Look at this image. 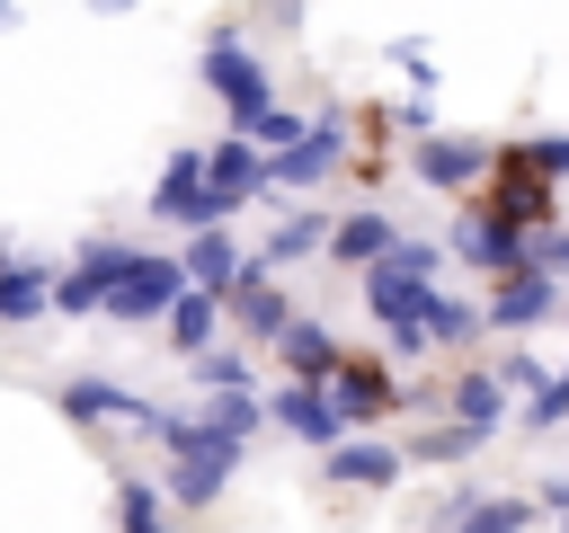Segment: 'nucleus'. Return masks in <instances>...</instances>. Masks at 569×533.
<instances>
[{
  "instance_id": "nucleus-25",
  "label": "nucleus",
  "mask_w": 569,
  "mask_h": 533,
  "mask_svg": "<svg viewBox=\"0 0 569 533\" xmlns=\"http://www.w3.org/2000/svg\"><path fill=\"white\" fill-rule=\"evenodd\" d=\"M204 426H213V435H240V444H249V435L267 426V400H258V391H204Z\"/></svg>"
},
{
  "instance_id": "nucleus-26",
  "label": "nucleus",
  "mask_w": 569,
  "mask_h": 533,
  "mask_svg": "<svg viewBox=\"0 0 569 533\" xmlns=\"http://www.w3.org/2000/svg\"><path fill=\"white\" fill-rule=\"evenodd\" d=\"M507 400H516V391H507L498 373H462V382H453V418H471V426H498Z\"/></svg>"
},
{
  "instance_id": "nucleus-1",
  "label": "nucleus",
  "mask_w": 569,
  "mask_h": 533,
  "mask_svg": "<svg viewBox=\"0 0 569 533\" xmlns=\"http://www.w3.org/2000/svg\"><path fill=\"white\" fill-rule=\"evenodd\" d=\"M436 266H445L436 240H391V249L365 266V311H373L382 329H409V320L427 311V293H436Z\"/></svg>"
},
{
  "instance_id": "nucleus-4",
  "label": "nucleus",
  "mask_w": 569,
  "mask_h": 533,
  "mask_svg": "<svg viewBox=\"0 0 569 533\" xmlns=\"http://www.w3.org/2000/svg\"><path fill=\"white\" fill-rule=\"evenodd\" d=\"M258 160H267V151H258L249 133H222V142L204 151V195H196V231H204V222H231V213H240V204L258 195Z\"/></svg>"
},
{
  "instance_id": "nucleus-32",
  "label": "nucleus",
  "mask_w": 569,
  "mask_h": 533,
  "mask_svg": "<svg viewBox=\"0 0 569 533\" xmlns=\"http://www.w3.org/2000/svg\"><path fill=\"white\" fill-rule=\"evenodd\" d=\"M489 373H498V382H507V391H533V382H542V373H551V364H533V355H498V364H489Z\"/></svg>"
},
{
  "instance_id": "nucleus-19",
  "label": "nucleus",
  "mask_w": 569,
  "mask_h": 533,
  "mask_svg": "<svg viewBox=\"0 0 569 533\" xmlns=\"http://www.w3.org/2000/svg\"><path fill=\"white\" fill-rule=\"evenodd\" d=\"M196 195H204V151H169V169H160V187H151V213L196 231Z\"/></svg>"
},
{
  "instance_id": "nucleus-34",
  "label": "nucleus",
  "mask_w": 569,
  "mask_h": 533,
  "mask_svg": "<svg viewBox=\"0 0 569 533\" xmlns=\"http://www.w3.org/2000/svg\"><path fill=\"white\" fill-rule=\"evenodd\" d=\"M89 9H107V18H124V9H133V0H89Z\"/></svg>"
},
{
  "instance_id": "nucleus-13",
  "label": "nucleus",
  "mask_w": 569,
  "mask_h": 533,
  "mask_svg": "<svg viewBox=\"0 0 569 533\" xmlns=\"http://www.w3.org/2000/svg\"><path fill=\"white\" fill-rule=\"evenodd\" d=\"M409 169H418L427 187H471V178L489 169V142H462V133H418Z\"/></svg>"
},
{
  "instance_id": "nucleus-24",
  "label": "nucleus",
  "mask_w": 569,
  "mask_h": 533,
  "mask_svg": "<svg viewBox=\"0 0 569 533\" xmlns=\"http://www.w3.org/2000/svg\"><path fill=\"white\" fill-rule=\"evenodd\" d=\"M418 329H427V346H462V338H480V302H453V293H427V311H418Z\"/></svg>"
},
{
  "instance_id": "nucleus-3",
  "label": "nucleus",
  "mask_w": 569,
  "mask_h": 533,
  "mask_svg": "<svg viewBox=\"0 0 569 533\" xmlns=\"http://www.w3.org/2000/svg\"><path fill=\"white\" fill-rule=\"evenodd\" d=\"M204 80H213V98L231 107V133H240L258 107H276V80H267V62L240 44V27H213V44H204Z\"/></svg>"
},
{
  "instance_id": "nucleus-7",
  "label": "nucleus",
  "mask_w": 569,
  "mask_h": 533,
  "mask_svg": "<svg viewBox=\"0 0 569 533\" xmlns=\"http://www.w3.org/2000/svg\"><path fill=\"white\" fill-rule=\"evenodd\" d=\"M178 284H187V275H178V258L142 249V258L107 284V302H98V311H107V320H124V329H142V320H160V311L178 302Z\"/></svg>"
},
{
  "instance_id": "nucleus-5",
  "label": "nucleus",
  "mask_w": 569,
  "mask_h": 533,
  "mask_svg": "<svg viewBox=\"0 0 569 533\" xmlns=\"http://www.w3.org/2000/svg\"><path fill=\"white\" fill-rule=\"evenodd\" d=\"M320 391H329V409H338V426H365V418H391V409L409 400V382H391V364H373V355H338V364L320 373Z\"/></svg>"
},
{
  "instance_id": "nucleus-10",
  "label": "nucleus",
  "mask_w": 569,
  "mask_h": 533,
  "mask_svg": "<svg viewBox=\"0 0 569 533\" xmlns=\"http://www.w3.org/2000/svg\"><path fill=\"white\" fill-rule=\"evenodd\" d=\"M62 409L71 418H116V426H142V435H160V400H142V391H124V382H107V373H71V391H62Z\"/></svg>"
},
{
  "instance_id": "nucleus-30",
  "label": "nucleus",
  "mask_w": 569,
  "mask_h": 533,
  "mask_svg": "<svg viewBox=\"0 0 569 533\" xmlns=\"http://www.w3.org/2000/svg\"><path fill=\"white\" fill-rule=\"evenodd\" d=\"M525 418H533V426H560V418H569V364L542 373V382L525 391Z\"/></svg>"
},
{
  "instance_id": "nucleus-2",
  "label": "nucleus",
  "mask_w": 569,
  "mask_h": 533,
  "mask_svg": "<svg viewBox=\"0 0 569 533\" xmlns=\"http://www.w3.org/2000/svg\"><path fill=\"white\" fill-rule=\"evenodd\" d=\"M338 160H347V124H338V115H320V124H302L284 151H267V160H258V195H302V187H320Z\"/></svg>"
},
{
  "instance_id": "nucleus-31",
  "label": "nucleus",
  "mask_w": 569,
  "mask_h": 533,
  "mask_svg": "<svg viewBox=\"0 0 569 533\" xmlns=\"http://www.w3.org/2000/svg\"><path fill=\"white\" fill-rule=\"evenodd\" d=\"M391 62H400L418 89H436V62H427V44H418V36H400V44H391Z\"/></svg>"
},
{
  "instance_id": "nucleus-17",
  "label": "nucleus",
  "mask_w": 569,
  "mask_h": 533,
  "mask_svg": "<svg viewBox=\"0 0 569 533\" xmlns=\"http://www.w3.org/2000/svg\"><path fill=\"white\" fill-rule=\"evenodd\" d=\"M267 346L284 355V382H320V373L338 364V338H329L320 320H284V329H276Z\"/></svg>"
},
{
  "instance_id": "nucleus-18",
  "label": "nucleus",
  "mask_w": 569,
  "mask_h": 533,
  "mask_svg": "<svg viewBox=\"0 0 569 533\" xmlns=\"http://www.w3.org/2000/svg\"><path fill=\"white\" fill-rule=\"evenodd\" d=\"M480 444H498V426H471V418H445V426H427L418 444H400V462H427V471H453V462H471Z\"/></svg>"
},
{
  "instance_id": "nucleus-37",
  "label": "nucleus",
  "mask_w": 569,
  "mask_h": 533,
  "mask_svg": "<svg viewBox=\"0 0 569 533\" xmlns=\"http://www.w3.org/2000/svg\"><path fill=\"white\" fill-rule=\"evenodd\" d=\"M560 320H569V302H560Z\"/></svg>"
},
{
  "instance_id": "nucleus-15",
  "label": "nucleus",
  "mask_w": 569,
  "mask_h": 533,
  "mask_svg": "<svg viewBox=\"0 0 569 533\" xmlns=\"http://www.w3.org/2000/svg\"><path fill=\"white\" fill-rule=\"evenodd\" d=\"M53 311V266L36 258H0V329H27Z\"/></svg>"
},
{
  "instance_id": "nucleus-23",
  "label": "nucleus",
  "mask_w": 569,
  "mask_h": 533,
  "mask_svg": "<svg viewBox=\"0 0 569 533\" xmlns=\"http://www.w3.org/2000/svg\"><path fill=\"white\" fill-rule=\"evenodd\" d=\"M525 524H533L525 497H471V506L445 515V533H525Z\"/></svg>"
},
{
  "instance_id": "nucleus-29",
  "label": "nucleus",
  "mask_w": 569,
  "mask_h": 533,
  "mask_svg": "<svg viewBox=\"0 0 569 533\" xmlns=\"http://www.w3.org/2000/svg\"><path fill=\"white\" fill-rule=\"evenodd\" d=\"M516 160L551 187V178H569V133H533V142H516Z\"/></svg>"
},
{
  "instance_id": "nucleus-21",
  "label": "nucleus",
  "mask_w": 569,
  "mask_h": 533,
  "mask_svg": "<svg viewBox=\"0 0 569 533\" xmlns=\"http://www.w3.org/2000/svg\"><path fill=\"white\" fill-rule=\"evenodd\" d=\"M160 320H169V346H178V355H196V346H213V320H222V293H204V284H178V302H169Z\"/></svg>"
},
{
  "instance_id": "nucleus-12",
  "label": "nucleus",
  "mask_w": 569,
  "mask_h": 533,
  "mask_svg": "<svg viewBox=\"0 0 569 533\" xmlns=\"http://www.w3.org/2000/svg\"><path fill=\"white\" fill-rule=\"evenodd\" d=\"M267 418H276V426H284V435H302V444H320V453H329V444H338V435H347V426H338V409H329V391H320V382H284V391H276V400H267Z\"/></svg>"
},
{
  "instance_id": "nucleus-9",
  "label": "nucleus",
  "mask_w": 569,
  "mask_h": 533,
  "mask_svg": "<svg viewBox=\"0 0 569 533\" xmlns=\"http://www.w3.org/2000/svg\"><path fill=\"white\" fill-rule=\"evenodd\" d=\"M453 258L480 266V275H507V266H525V231H516L498 204H480V213L453 222Z\"/></svg>"
},
{
  "instance_id": "nucleus-33",
  "label": "nucleus",
  "mask_w": 569,
  "mask_h": 533,
  "mask_svg": "<svg viewBox=\"0 0 569 533\" xmlns=\"http://www.w3.org/2000/svg\"><path fill=\"white\" fill-rule=\"evenodd\" d=\"M542 506H551V515L569 524V480H551V489H542Z\"/></svg>"
},
{
  "instance_id": "nucleus-22",
  "label": "nucleus",
  "mask_w": 569,
  "mask_h": 533,
  "mask_svg": "<svg viewBox=\"0 0 569 533\" xmlns=\"http://www.w3.org/2000/svg\"><path fill=\"white\" fill-rule=\"evenodd\" d=\"M320 240H329V213H311V204H293V213H284V222L267 231V258H258V266H302V258H311Z\"/></svg>"
},
{
  "instance_id": "nucleus-20",
  "label": "nucleus",
  "mask_w": 569,
  "mask_h": 533,
  "mask_svg": "<svg viewBox=\"0 0 569 533\" xmlns=\"http://www.w3.org/2000/svg\"><path fill=\"white\" fill-rule=\"evenodd\" d=\"M178 275H187V284H204V293H222V284L240 275V249H231V231H222V222L187 231V258H178Z\"/></svg>"
},
{
  "instance_id": "nucleus-35",
  "label": "nucleus",
  "mask_w": 569,
  "mask_h": 533,
  "mask_svg": "<svg viewBox=\"0 0 569 533\" xmlns=\"http://www.w3.org/2000/svg\"><path fill=\"white\" fill-rule=\"evenodd\" d=\"M0 27H18V0H0Z\"/></svg>"
},
{
  "instance_id": "nucleus-28",
  "label": "nucleus",
  "mask_w": 569,
  "mask_h": 533,
  "mask_svg": "<svg viewBox=\"0 0 569 533\" xmlns=\"http://www.w3.org/2000/svg\"><path fill=\"white\" fill-rule=\"evenodd\" d=\"M249 355L240 346H196V391H249Z\"/></svg>"
},
{
  "instance_id": "nucleus-6",
  "label": "nucleus",
  "mask_w": 569,
  "mask_h": 533,
  "mask_svg": "<svg viewBox=\"0 0 569 533\" xmlns=\"http://www.w3.org/2000/svg\"><path fill=\"white\" fill-rule=\"evenodd\" d=\"M133 258H142V240H89V249L71 258V275H53V311H62V320H98L107 284H116Z\"/></svg>"
},
{
  "instance_id": "nucleus-11",
  "label": "nucleus",
  "mask_w": 569,
  "mask_h": 533,
  "mask_svg": "<svg viewBox=\"0 0 569 533\" xmlns=\"http://www.w3.org/2000/svg\"><path fill=\"white\" fill-rule=\"evenodd\" d=\"M222 311H231V320H240L249 338H276V329L293 320V302L276 293V266H240V275L222 284Z\"/></svg>"
},
{
  "instance_id": "nucleus-27",
  "label": "nucleus",
  "mask_w": 569,
  "mask_h": 533,
  "mask_svg": "<svg viewBox=\"0 0 569 533\" xmlns=\"http://www.w3.org/2000/svg\"><path fill=\"white\" fill-rule=\"evenodd\" d=\"M116 533H178L160 515V489L151 480H116Z\"/></svg>"
},
{
  "instance_id": "nucleus-36",
  "label": "nucleus",
  "mask_w": 569,
  "mask_h": 533,
  "mask_svg": "<svg viewBox=\"0 0 569 533\" xmlns=\"http://www.w3.org/2000/svg\"><path fill=\"white\" fill-rule=\"evenodd\" d=\"M560 266H569V231H560Z\"/></svg>"
},
{
  "instance_id": "nucleus-14",
  "label": "nucleus",
  "mask_w": 569,
  "mask_h": 533,
  "mask_svg": "<svg viewBox=\"0 0 569 533\" xmlns=\"http://www.w3.org/2000/svg\"><path fill=\"white\" fill-rule=\"evenodd\" d=\"M320 471H329L338 489H391L409 462H400V444H347V435H338V444L320 453Z\"/></svg>"
},
{
  "instance_id": "nucleus-16",
  "label": "nucleus",
  "mask_w": 569,
  "mask_h": 533,
  "mask_svg": "<svg viewBox=\"0 0 569 533\" xmlns=\"http://www.w3.org/2000/svg\"><path fill=\"white\" fill-rule=\"evenodd\" d=\"M391 240H400V222L365 204V213H347V222H329V240H320V249H329L338 266H373V258H382Z\"/></svg>"
},
{
  "instance_id": "nucleus-8",
  "label": "nucleus",
  "mask_w": 569,
  "mask_h": 533,
  "mask_svg": "<svg viewBox=\"0 0 569 533\" xmlns=\"http://www.w3.org/2000/svg\"><path fill=\"white\" fill-rule=\"evenodd\" d=\"M542 320H560V284H551V266H507L498 284H489V302H480V329H542Z\"/></svg>"
}]
</instances>
